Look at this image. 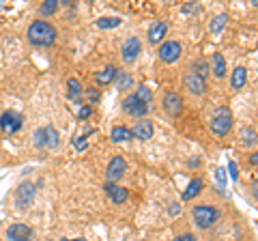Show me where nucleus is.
<instances>
[{
    "label": "nucleus",
    "instance_id": "nucleus-1",
    "mask_svg": "<svg viewBox=\"0 0 258 241\" xmlns=\"http://www.w3.org/2000/svg\"><path fill=\"white\" fill-rule=\"evenodd\" d=\"M28 39L32 45H39V48H48L56 41V28L52 26L50 22H43V19H39V22H32L30 28H28Z\"/></svg>",
    "mask_w": 258,
    "mask_h": 241
},
{
    "label": "nucleus",
    "instance_id": "nucleus-2",
    "mask_svg": "<svg viewBox=\"0 0 258 241\" xmlns=\"http://www.w3.org/2000/svg\"><path fill=\"white\" fill-rule=\"evenodd\" d=\"M192 216H194V222H196L200 229H211V226L219 220V211L211 205H200V207H194Z\"/></svg>",
    "mask_w": 258,
    "mask_h": 241
},
{
    "label": "nucleus",
    "instance_id": "nucleus-3",
    "mask_svg": "<svg viewBox=\"0 0 258 241\" xmlns=\"http://www.w3.org/2000/svg\"><path fill=\"white\" fill-rule=\"evenodd\" d=\"M230 127H232V112L228 108H219L215 114H213V119H211V129H213V134H217V136H226L230 132Z\"/></svg>",
    "mask_w": 258,
    "mask_h": 241
},
{
    "label": "nucleus",
    "instance_id": "nucleus-4",
    "mask_svg": "<svg viewBox=\"0 0 258 241\" xmlns=\"http://www.w3.org/2000/svg\"><path fill=\"white\" fill-rule=\"evenodd\" d=\"M22 123H24V119L17 112H13V110H6V112H2V116H0V129H2L4 134L19 132V129H22Z\"/></svg>",
    "mask_w": 258,
    "mask_h": 241
},
{
    "label": "nucleus",
    "instance_id": "nucleus-5",
    "mask_svg": "<svg viewBox=\"0 0 258 241\" xmlns=\"http://www.w3.org/2000/svg\"><path fill=\"white\" fill-rule=\"evenodd\" d=\"M123 110H125L127 114H131V116H144L148 112V106L144 101H140L135 95H129L125 101H123Z\"/></svg>",
    "mask_w": 258,
    "mask_h": 241
},
{
    "label": "nucleus",
    "instance_id": "nucleus-6",
    "mask_svg": "<svg viewBox=\"0 0 258 241\" xmlns=\"http://www.w3.org/2000/svg\"><path fill=\"white\" fill-rule=\"evenodd\" d=\"M127 170V164L123 158H112V161L108 164V170H106V177H108V183H116L123 174Z\"/></svg>",
    "mask_w": 258,
    "mask_h": 241
},
{
    "label": "nucleus",
    "instance_id": "nucleus-7",
    "mask_svg": "<svg viewBox=\"0 0 258 241\" xmlns=\"http://www.w3.org/2000/svg\"><path fill=\"white\" fill-rule=\"evenodd\" d=\"M140 50H142V45H140V39L138 37H129L125 43H123V50H121V54H123V61H127V63H131L138 58L140 54Z\"/></svg>",
    "mask_w": 258,
    "mask_h": 241
},
{
    "label": "nucleus",
    "instance_id": "nucleus-8",
    "mask_svg": "<svg viewBox=\"0 0 258 241\" xmlns=\"http://www.w3.org/2000/svg\"><path fill=\"white\" fill-rule=\"evenodd\" d=\"M185 88L190 90V93L194 95H202L204 90H206V80L202 76H198V74H194V71H190V74L185 76Z\"/></svg>",
    "mask_w": 258,
    "mask_h": 241
},
{
    "label": "nucleus",
    "instance_id": "nucleus-9",
    "mask_svg": "<svg viewBox=\"0 0 258 241\" xmlns=\"http://www.w3.org/2000/svg\"><path fill=\"white\" fill-rule=\"evenodd\" d=\"M181 56V43L179 41H166L159 48V58L164 63H174Z\"/></svg>",
    "mask_w": 258,
    "mask_h": 241
},
{
    "label": "nucleus",
    "instance_id": "nucleus-10",
    "mask_svg": "<svg viewBox=\"0 0 258 241\" xmlns=\"http://www.w3.org/2000/svg\"><path fill=\"white\" fill-rule=\"evenodd\" d=\"M32 237V231L28 224H13L6 231V239L9 241H28Z\"/></svg>",
    "mask_w": 258,
    "mask_h": 241
},
{
    "label": "nucleus",
    "instance_id": "nucleus-11",
    "mask_svg": "<svg viewBox=\"0 0 258 241\" xmlns=\"http://www.w3.org/2000/svg\"><path fill=\"white\" fill-rule=\"evenodd\" d=\"M32 198H35V185H32V183H24V185L17 190L15 205L19 207V209H26V207L32 203Z\"/></svg>",
    "mask_w": 258,
    "mask_h": 241
},
{
    "label": "nucleus",
    "instance_id": "nucleus-12",
    "mask_svg": "<svg viewBox=\"0 0 258 241\" xmlns=\"http://www.w3.org/2000/svg\"><path fill=\"white\" fill-rule=\"evenodd\" d=\"M153 123L151 121H146V119H140L138 123L133 125V129H131V134L135 136L138 140H151L153 138Z\"/></svg>",
    "mask_w": 258,
    "mask_h": 241
},
{
    "label": "nucleus",
    "instance_id": "nucleus-13",
    "mask_svg": "<svg viewBox=\"0 0 258 241\" xmlns=\"http://www.w3.org/2000/svg\"><path fill=\"white\" fill-rule=\"evenodd\" d=\"M164 108H166V112H170L172 116L181 114V108H183V99H181V95H177V93H166V97H164Z\"/></svg>",
    "mask_w": 258,
    "mask_h": 241
},
{
    "label": "nucleus",
    "instance_id": "nucleus-14",
    "mask_svg": "<svg viewBox=\"0 0 258 241\" xmlns=\"http://www.w3.org/2000/svg\"><path fill=\"white\" fill-rule=\"evenodd\" d=\"M106 192H108L110 200H112V203H116V205H123V203H125V200L129 198V192L125 190V187H119L116 183H108V185H106Z\"/></svg>",
    "mask_w": 258,
    "mask_h": 241
},
{
    "label": "nucleus",
    "instance_id": "nucleus-15",
    "mask_svg": "<svg viewBox=\"0 0 258 241\" xmlns=\"http://www.w3.org/2000/svg\"><path fill=\"white\" fill-rule=\"evenodd\" d=\"M116 74H119V69H116L114 65H110V67L101 69V71H97V74H95V82H97V84H101V86H106V84H110V82L114 80Z\"/></svg>",
    "mask_w": 258,
    "mask_h": 241
},
{
    "label": "nucleus",
    "instance_id": "nucleus-16",
    "mask_svg": "<svg viewBox=\"0 0 258 241\" xmlns=\"http://www.w3.org/2000/svg\"><path fill=\"white\" fill-rule=\"evenodd\" d=\"M166 32H168V24H166V22L153 24L151 30H148V41H151V43H159L161 39L166 37Z\"/></svg>",
    "mask_w": 258,
    "mask_h": 241
},
{
    "label": "nucleus",
    "instance_id": "nucleus-17",
    "mask_svg": "<svg viewBox=\"0 0 258 241\" xmlns=\"http://www.w3.org/2000/svg\"><path fill=\"white\" fill-rule=\"evenodd\" d=\"M245 80H248V71H245L243 67H237L235 71H232V78H230V86L235 90H241Z\"/></svg>",
    "mask_w": 258,
    "mask_h": 241
},
{
    "label": "nucleus",
    "instance_id": "nucleus-18",
    "mask_svg": "<svg viewBox=\"0 0 258 241\" xmlns=\"http://www.w3.org/2000/svg\"><path fill=\"white\" fill-rule=\"evenodd\" d=\"M110 138H112L114 142H127V140L133 138V134H131V129L119 125V127H114L112 132H110Z\"/></svg>",
    "mask_w": 258,
    "mask_h": 241
},
{
    "label": "nucleus",
    "instance_id": "nucleus-19",
    "mask_svg": "<svg viewBox=\"0 0 258 241\" xmlns=\"http://www.w3.org/2000/svg\"><path fill=\"white\" fill-rule=\"evenodd\" d=\"M200 190H202V181H200V179H192L190 185H187L185 192H183V200H192Z\"/></svg>",
    "mask_w": 258,
    "mask_h": 241
},
{
    "label": "nucleus",
    "instance_id": "nucleus-20",
    "mask_svg": "<svg viewBox=\"0 0 258 241\" xmlns=\"http://www.w3.org/2000/svg\"><path fill=\"white\" fill-rule=\"evenodd\" d=\"M213 71H215L217 78H224L226 76V61L222 54H215L213 56Z\"/></svg>",
    "mask_w": 258,
    "mask_h": 241
},
{
    "label": "nucleus",
    "instance_id": "nucleus-21",
    "mask_svg": "<svg viewBox=\"0 0 258 241\" xmlns=\"http://www.w3.org/2000/svg\"><path fill=\"white\" fill-rule=\"evenodd\" d=\"M43 132H45V147H50V149H54L58 145V132L54 127H43Z\"/></svg>",
    "mask_w": 258,
    "mask_h": 241
},
{
    "label": "nucleus",
    "instance_id": "nucleus-22",
    "mask_svg": "<svg viewBox=\"0 0 258 241\" xmlns=\"http://www.w3.org/2000/svg\"><path fill=\"white\" fill-rule=\"evenodd\" d=\"M119 24H121V19H119V17H99V19H97V26H99L101 30L116 28Z\"/></svg>",
    "mask_w": 258,
    "mask_h": 241
},
{
    "label": "nucleus",
    "instance_id": "nucleus-23",
    "mask_svg": "<svg viewBox=\"0 0 258 241\" xmlns=\"http://www.w3.org/2000/svg\"><path fill=\"white\" fill-rule=\"evenodd\" d=\"M256 140H258V134L254 132V129H250V127L241 129V142H243V145H254Z\"/></svg>",
    "mask_w": 258,
    "mask_h": 241
},
{
    "label": "nucleus",
    "instance_id": "nucleus-24",
    "mask_svg": "<svg viewBox=\"0 0 258 241\" xmlns=\"http://www.w3.org/2000/svg\"><path fill=\"white\" fill-rule=\"evenodd\" d=\"M226 22H228V15L226 13H222V15H217L215 19L211 22V32H219L226 26Z\"/></svg>",
    "mask_w": 258,
    "mask_h": 241
},
{
    "label": "nucleus",
    "instance_id": "nucleus-25",
    "mask_svg": "<svg viewBox=\"0 0 258 241\" xmlns=\"http://www.w3.org/2000/svg\"><path fill=\"white\" fill-rule=\"evenodd\" d=\"M67 86H69V95H71V97H80V95H82V84L77 82L75 78H69Z\"/></svg>",
    "mask_w": 258,
    "mask_h": 241
},
{
    "label": "nucleus",
    "instance_id": "nucleus-26",
    "mask_svg": "<svg viewBox=\"0 0 258 241\" xmlns=\"http://www.w3.org/2000/svg\"><path fill=\"white\" fill-rule=\"evenodd\" d=\"M135 97H138L140 101L148 103V101H151V88H148L146 84H140V86H138V93H135Z\"/></svg>",
    "mask_w": 258,
    "mask_h": 241
},
{
    "label": "nucleus",
    "instance_id": "nucleus-27",
    "mask_svg": "<svg viewBox=\"0 0 258 241\" xmlns=\"http://www.w3.org/2000/svg\"><path fill=\"white\" fill-rule=\"evenodd\" d=\"M56 6H58V0H48V2H43L41 4V15H52V13L56 11Z\"/></svg>",
    "mask_w": 258,
    "mask_h": 241
},
{
    "label": "nucleus",
    "instance_id": "nucleus-28",
    "mask_svg": "<svg viewBox=\"0 0 258 241\" xmlns=\"http://www.w3.org/2000/svg\"><path fill=\"white\" fill-rule=\"evenodd\" d=\"M194 74H198V76H202L206 78V74H209V65H206V61H198V63H194Z\"/></svg>",
    "mask_w": 258,
    "mask_h": 241
},
{
    "label": "nucleus",
    "instance_id": "nucleus-29",
    "mask_svg": "<svg viewBox=\"0 0 258 241\" xmlns=\"http://www.w3.org/2000/svg\"><path fill=\"white\" fill-rule=\"evenodd\" d=\"M127 86H131V76H129V74H121L119 76V88L125 90Z\"/></svg>",
    "mask_w": 258,
    "mask_h": 241
},
{
    "label": "nucleus",
    "instance_id": "nucleus-30",
    "mask_svg": "<svg viewBox=\"0 0 258 241\" xmlns=\"http://www.w3.org/2000/svg\"><path fill=\"white\" fill-rule=\"evenodd\" d=\"M35 147H39V149L45 147V132L43 129H37L35 132Z\"/></svg>",
    "mask_w": 258,
    "mask_h": 241
},
{
    "label": "nucleus",
    "instance_id": "nucleus-31",
    "mask_svg": "<svg viewBox=\"0 0 258 241\" xmlns=\"http://www.w3.org/2000/svg\"><path fill=\"white\" fill-rule=\"evenodd\" d=\"M90 112H93V110H90V106H82V108H77V119H88Z\"/></svg>",
    "mask_w": 258,
    "mask_h": 241
},
{
    "label": "nucleus",
    "instance_id": "nucleus-32",
    "mask_svg": "<svg viewBox=\"0 0 258 241\" xmlns=\"http://www.w3.org/2000/svg\"><path fill=\"white\" fill-rule=\"evenodd\" d=\"M228 170H230V177H232V181H237V179H239V168H237V161H230V164H228Z\"/></svg>",
    "mask_w": 258,
    "mask_h": 241
},
{
    "label": "nucleus",
    "instance_id": "nucleus-33",
    "mask_svg": "<svg viewBox=\"0 0 258 241\" xmlns=\"http://www.w3.org/2000/svg\"><path fill=\"white\" fill-rule=\"evenodd\" d=\"M84 140H86L84 136H82V138H75V140H73V147L80 149V151H82V149H86V142H84Z\"/></svg>",
    "mask_w": 258,
    "mask_h": 241
},
{
    "label": "nucleus",
    "instance_id": "nucleus-34",
    "mask_svg": "<svg viewBox=\"0 0 258 241\" xmlns=\"http://www.w3.org/2000/svg\"><path fill=\"white\" fill-rule=\"evenodd\" d=\"M86 95H88V99H90V101H97V99H99V90H88Z\"/></svg>",
    "mask_w": 258,
    "mask_h": 241
},
{
    "label": "nucleus",
    "instance_id": "nucleus-35",
    "mask_svg": "<svg viewBox=\"0 0 258 241\" xmlns=\"http://www.w3.org/2000/svg\"><path fill=\"white\" fill-rule=\"evenodd\" d=\"M250 164L252 166H258V153H252L250 155Z\"/></svg>",
    "mask_w": 258,
    "mask_h": 241
},
{
    "label": "nucleus",
    "instance_id": "nucleus-36",
    "mask_svg": "<svg viewBox=\"0 0 258 241\" xmlns=\"http://www.w3.org/2000/svg\"><path fill=\"white\" fill-rule=\"evenodd\" d=\"M196 9H200V6H198V4H187V6H185V9H183V11H185V13H190V11H196Z\"/></svg>",
    "mask_w": 258,
    "mask_h": 241
},
{
    "label": "nucleus",
    "instance_id": "nucleus-37",
    "mask_svg": "<svg viewBox=\"0 0 258 241\" xmlns=\"http://www.w3.org/2000/svg\"><path fill=\"white\" fill-rule=\"evenodd\" d=\"M252 194H254V198H258V181L252 185Z\"/></svg>",
    "mask_w": 258,
    "mask_h": 241
},
{
    "label": "nucleus",
    "instance_id": "nucleus-38",
    "mask_svg": "<svg viewBox=\"0 0 258 241\" xmlns=\"http://www.w3.org/2000/svg\"><path fill=\"white\" fill-rule=\"evenodd\" d=\"M217 179H219V183L224 185V181H226V179H224V170H217Z\"/></svg>",
    "mask_w": 258,
    "mask_h": 241
},
{
    "label": "nucleus",
    "instance_id": "nucleus-39",
    "mask_svg": "<svg viewBox=\"0 0 258 241\" xmlns=\"http://www.w3.org/2000/svg\"><path fill=\"white\" fill-rule=\"evenodd\" d=\"M181 241H196V239H194V235H183V237H181Z\"/></svg>",
    "mask_w": 258,
    "mask_h": 241
},
{
    "label": "nucleus",
    "instance_id": "nucleus-40",
    "mask_svg": "<svg viewBox=\"0 0 258 241\" xmlns=\"http://www.w3.org/2000/svg\"><path fill=\"white\" fill-rule=\"evenodd\" d=\"M63 241H86V239H63Z\"/></svg>",
    "mask_w": 258,
    "mask_h": 241
},
{
    "label": "nucleus",
    "instance_id": "nucleus-41",
    "mask_svg": "<svg viewBox=\"0 0 258 241\" xmlns=\"http://www.w3.org/2000/svg\"><path fill=\"white\" fill-rule=\"evenodd\" d=\"M174 241H181V239H174Z\"/></svg>",
    "mask_w": 258,
    "mask_h": 241
}]
</instances>
